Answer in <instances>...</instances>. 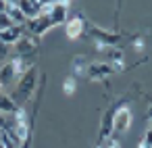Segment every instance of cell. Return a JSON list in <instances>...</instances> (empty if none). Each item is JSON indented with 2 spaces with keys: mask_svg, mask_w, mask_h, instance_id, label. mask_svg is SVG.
<instances>
[{
  "mask_svg": "<svg viewBox=\"0 0 152 148\" xmlns=\"http://www.w3.org/2000/svg\"><path fill=\"white\" fill-rule=\"evenodd\" d=\"M36 86H38V71H36V67H34V69H29L27 73H23V75L17 79L13 92L9 94L17 108H23V104H25L27 100H31V96H34V92H36Z\"/></svg>",
  "mask_w": 152,
  "mask_h": 148,
  "instance_id": "obj_1",
  "label": "cell"
},
{
  "mask_svg": "<svg viewBox=\"0 0 152 148\" xmlns=\"http://www.w3.org/2000/svg\"><path fill=\"white\" fill-rule=\"evenodd\" d=\"M133 123V115L127 106H119L113 115V133L119 131V133H125Z\"/></svg>",
  "mask_w": 152,
  "mask_h": 148,
  "instance_id": "obj_2",
  "label": "cell"
},
{
  "mask_svg": "<svg viewBox=\"0 0 152 148\" xmlns=\"http://www.w3.org/2000/svg\"><path fill=\"white\" fill-rule=\"evenodd\" d=\"M86 73H88L90 79H94V81H102L104 77L113 75L115 69H113L108 63H90V65L86 67Z\"/></svg>",
  "mask_w": 152,
  "mask_h": 148,
  "instance_id": "obj_3",
  "label": "cell"
},
{
  "mask_svg": "<svg viewBox=\"0 0 152 148\" xmlns=\"http://www.w3.org/2000/svg\"><path fill=\"white\" fill-rule=\"evenodd\" d=\"M83 32H86V21H83L81 15H75L73 19H69V21L65 23V36H67L69 40H77V38H81Z\"/></svg>",
  "mask_w": 152,
  "mask_h": 148,
  "instance_id": "obj_4",
  "label": "cell"
},
{
  "mask_svg": "<svg viewBox=\"0 0 152 148\" xmlns=\"http://www.w3.org/2000/svg\"><path fill=\"white\" fill-rule=\"evenodd\" d=\"M17 79H19V77H17L15 67H13V63H11V61L0 65V90L15 86V84H17Z\"/></svg>",
  "mask_w": 152,
  "mask_h": 148,
  "instance_id": "obj_5",
  "label": "cell"
},
{
  "mask_svg": "<svg viewBox=\"0 0 152 148\" xmlns=\"http://www.w3.org/2000/svg\"><path fill=\"white\" fill-rule=\"evenodd\" d=\"M17 7L21 9V13L25 15V19H38L42 15V2L40 0H19Z\"/></svg>",
  "mask_w": 152,
  "mask_h": 148,
  "instance_id": "obj_6",
  "label": "cell"
},
{
  "mask_svg": "<svg viewBox=\"0 0 152 148\" xmlns=\"http://www.w3.org/2000/svg\"><path fill=\"white\" fill-rule=\"evenodd\" d=\"M23 36H25V27H23V25H13V27H9L7 32L0 34V42L7 44V46H15Z\"/></svg>",
  "mask_w": 152,
  "mask_h": 148,
  "instance_id": "obj_7",
  "label": "cell"
},
{
  "mask_svg": "<svg viewBox=\"0 0 152 148\" xmlns=\"http://www.w3.org/2000/svg\"><path fill=\"white\" fill-rule=\"evenodd\" d=\"M67 11H69V2H54L52 13L48 15L50 21L54 23V27H56V25H63V23L67 21Z\"/></svg>",
  "mask_w": 152,
  "mask_h": 148,
  "instance_id": "obj_8",
  "label": "cell"
},
{
  "mask_svg": "<svg viewBox=\"0 0 152 148\" xmlns=\"http://www.w3.org/2000/svg\"><path fill=\"white\" fill-rule=\"evenodd\" d=\"M113 115H115V111L113 108H108L106 113H104V117H102V121H100V129H98V138L104 142V140H108L110 136H113Z\"/></svg>",
  "mask_w": 152,
  "mask_h": 148,
  "instance_id": "obj_9",
  "label": "cell"
},
{
  "mask_svg": "<svg viewBox=\"0 0 152 148\" xmlns=\"http://www.w3.org/2000/svg\"><path fill=\"white\" fill-rule=\"evenodd\" d=\"M106 50V56H108V65L115 69V71H121L123 69V63H125V54L121 48H104Z\"/></svg>",
  "mask_w": 152,
  "mask_h": 148,
  "instance_id": "obj_10",
  "label": "cell"
},
{
  "mask_svg": "<svg viewBox=\"0 0 152 148\" xmlns=\"http://www.w3.org/2000/svg\"><path fill=\"white\" fill-rule=\"evenodd\" d=\"M4 13L9 15V19L13 21V25H25V23H27L25 15H23L21 9L17 7V2H7V11H4Z\"/></svg>",
  "mask_w": 152,
  "mask_h": 148,
  "instance_id": "obj_11",
  "label": "cell"
},
{
  "mask_svg": "<svg viewBox=\"0 0 152 148\" xmlns=\"http://www.w3.org/2000/svg\"><path fill=\"white\" fill-rule=\"evenodd\" d=\"M0 113H2V115H15V113H17L15 102H13L11 96L4 94V92H0Z\"/></svg>",
  "mask_w": 152,
  "mask_h": 148,
  "instance_id": "obj_12",
  "label": "cell"
},
{
  "mask_svg": "<svg viewBox=\"0 0 152 148\" xmlns=\"http://www.w3.org/2000/svg\"><path fill=\"white\" fill-rule=\"evenodd\" d=\"M11 50H13V46H7V44L0 42V65L11 61V59H9V56H11Z\"/></svg>",
  "mask_w": 152,
  "mask_h": 148,
  "instance_id": "obj_13",
  "label": "cell"
},
{
  "mask_svg": "<svg viewBox=\"0 0 152 148\" xmlns=\"http://www.w3.org/2000/svg\"><path fill=\"white\" fill-rule=\"evenodd\" d=\"M63 92H65L67 96H71V94L75 92V77H67V79L63 81Z\"/></svg>",
  "mask_w": 152,
  "mask_h": 148,
  "instance_id": "obj_14",
  "label": "cell"
},
{
  "mask_svg": "<svg viewBox=\"0 0 152 148\" xmlns=\"http://www.w3.org/2000/svg\"><path fill=\"white\" fill-rule=\"evenodd\" d=\"M86 61L81 59V56H77L75 61H73V71H75V75H79V73H86Z\"/></svg>",
  "mask_w": 152,
  "mask_h": 148,
  "instance_id": "obj_15",
  "label": "cell"
},
{
  "mask_svg": "<svg viewBox=\"0 0 152 148\" xmlns=\"http://www.w3.org/2000/svg\"><path fill=\"white\" fill-rule=\"evenodd\" d=\"M9 27H13V21L9 19V15H7V13H0V34L7 32Z\"/></svg>",
  "mask_w": 152,
  "mask_h": 148,
  "instance_id": "obj_16",
  "label": "cell"
},
{
  "mask_svg": "<svg viewBox=\"0 0 152 148\" xmlns=\"http://www.w3.org/2000/svg\"><path fill=\"white\" fill-rule=\"evenodd\" d=\"M133 46H135V50H142V48H144V40H135Z\"/></svg>",
  "mask_w": 152,
  "mask_h": 148,
  "instance_id": "obj_17",
  "label": "cell"
},
{
  "mask_svg": "<svg viewBox=\"0 0 152 148\" xmlns=\"http://www.w3.org/2000/svg\"><path fill=\"white\" fill-rule=\"evenodd\" d=\"M7 11V0H0V13Z\"/></svg>",
  "mask_w": 152,
  "mask_h": 148,
  "instance_id": "obj_18",
  "label": "cell"
},
{
  "mask_svg": "<svg viewBox=\"0 0 152 148\" xmlns=\"http://www.w3.org/2000/svg\"><path fill=\"white\" fill-rule=\"evenodd\" d=\"M146 115H148V117H150V119H152V104H150V106H148V111H146Z\"/></svg>",
  "mask_w": 152,
  "mask_h": 148,
  "instance_id": "obj_19",
  "label": "cell"
},
{
  "mask_svg": "<svg viewBox=\"0 0 152 148\" xmlns=\"http://www.w3.org/2000/svg\"><path fill=\"white\" fill-rule=\"evenodd\" d=\"M0 148H7V146H4V144H2V142H0Z\"/></svg>",
  "mask_w": 152,
  "mask_h": 148,
  "instance_id": "obj_20",
  "label": "cell"
},
{
  "mask_svg": "<svg viewBox=\"0 0 152 148\" xmlns=\"http://www.w3.org/2000/svg\"><path fill=\"white\" fill-rule=\"evenodd\" d=\"M150 129H152V125H150Z\"/></svg>",
  "mask_w": 152,
  "mask_h": 148,
  "instance_id": "obj_21",
  "label": "cell"
}]
</instances>
